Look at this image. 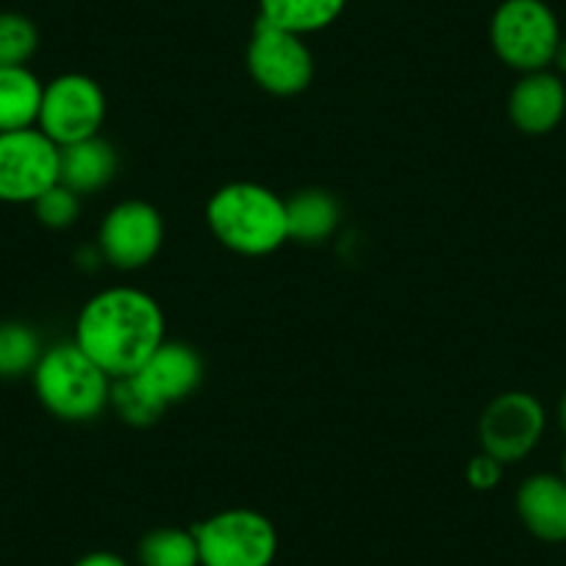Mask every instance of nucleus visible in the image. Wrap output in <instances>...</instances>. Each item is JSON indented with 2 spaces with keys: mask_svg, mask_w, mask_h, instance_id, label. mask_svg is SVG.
<instances>
[{
  "mask_svg": "<svg viewBox=\"0 0 566 566\" xmlns=\"http://www.w3.org/2000/svg\"><path fill=\"white\" fill-rule=\"evenodd\" d=\"M73 342L108 378H125L165 342V312L156 297L134 286L103 290L81 308Z\"/></svg>",
  "mask_w": 566,
  "mask_h": 566,
  "instance_id": "f257e3e1",
  "label": "nucleus"
},
{
  "mask_svg": "<svg viewBox=\"0 0 566 566\" xmlns=\"http://www.w3.org/2000/svg\"><path fill=\"white\" fill-rule=\"evenodd\" d=\"M206 222L217 242L242 255H270L290 242L286 200L253 181H233L206 203Z\"/></svg>",
  "mask_w": 566,
  "mask_h": 566,
  "instance_id": "f03ea898",
  "label": "nucleus"
},
{
  "mask_svg": "<svg viewBox=\"0 0 566 566\" xmlns=\"http://www.w3.org/2000/svg\"><path fill=\"white\" fill-rule=\"evenodd\" d=\"M31 380L42 406L67 422H90L112 400V378L75 342L48 347Z\"/></svg>",
  "mask_w": 566,
  "mask_h": 566,
  "instance_id": "7ed1b4c3",
  "label": "nucleus"
},
{
  "mask_svg": "<svg viewBox=\"0 0 566 566\" xmlns=\"http://www.w3.org/2000/svg\"><path fill=\"white\" fill-rule=\"evenodd\" d=\"M489 36L500 62L522 75L547 70L564 40L558 18L544 0H503L492 14Z\"/></svg>",
  "mask_w": 566,
  "mask_h": 566,
  "instance_id": "20e7f679",
  "label": "nucleus"
},
{
  "mask_svg": "<svg viewBox=\"0 0 566 566\" xmlns=\"http://www.w3.org/2000/svg\"><path fill=\"white\" fill-rule=\"evenodd\" d=\"M200 566H272L277 553L275 525L253 509H228L198 522Z\"/></svg>",
  "mask_w": 566,
  "mask_h": 566,
  "instance_id": "39448f33",
  "label": "nucleus"
},
{
  "mask_svg": "<svg viewBox=\"0 0 566 566\" xmlns=\"http://www.w3.org/2000/svg\"><path fill=\"white\" fill-rule=\"evenodd\" d=\"M106 119V92L84 73H64L45 84L36 128L59 148L101 136Z\"/></svg>",
  "mask_w": 566,
  "mask_h": 566,
  "instance_id": "423d86ee",
  "label": "nucleus"
},
{
  "mask_svg": "<svg viewBox=\"0 0 566 566\" xmlns=\"http://www.w3.org/2000/svg\"><path fill=\"white\" fill-rule=\"evenodd\" d=\"M250 78L277 97L301 95L314 78V56L301 34L255 20L248 45Z\"/></svg>",
  "mask_w": 566,
  "mask_h": 566,
  "instance_id": "0eeeda50",
  "label": "nucleus"
},
{
  "mask_svg": "<svg viewBox=\"0 0 566 566\" xmlns=\"http://www.w3.org/2000/svg\"><path fill=\"white\" fill-rule=\"evenodd\" d=\"M59 184V145L40 128L0 134V200L34 203Z\"/></svg>",
  "mask_w": 566,
  "mask_h": 566,
  "instance_id": "6e6552de",
  "label": "nucleus"
},
{
  "mask_svg": "<svg viewBox=\"0 0 566 566\" xmlns=\"http://www.w3.org/2000/svg\"><path fill=\"white\" fill-rule=\"evenodd\" d=\"M547 428L544 406L527 391H505L486 406L481 417V448L500 464H516L536 450Z\"/></svg>",
  "mask_w": 566,
  "mask_h": 566,
  "instance_id": "1a4fd4ad",
  "label": "nucleus"
},
{
  "mask_svg": "<svg viewBox=\"0 0 566 566\" xmlns=\"http://www.w3.org/2000/svg\"><path fill=\"white\" fill-rule=\"evenodd\" d=\"M103 259L117 270H139L159 255L165 242V220L159 209L145 200H123L101 222Z\"/></svg>",
  "mask_w": 566,
  "mask_h": 566,
  "instance_id": "9d476101",
  "label": "nucleus"
},
{
  "mask_svg": "<svg viewBox=\"0 0 566 566\" xmlns=\"http://www.w3.org/2000/svg\"><path fill=\"white\" fill-rule=\"evenodd\" d=\"M125 378L154 411L165 413L167 408L187 400L198 389L203 380V358L184 342L165 339L148 361Z\"/></svg>",
  "mask_w": 566,
  "mask_h": 566,
  "instance_id": "9b49d317",
  "label": "nucleus"
},
{
  "mask_svg": "<svg viewBox=\"0 0 566 566\" xmlns=\"http://www.w3.org/2000/svg\"><path fill=\"white\" fill-rule=\"evenodd\" d=\"M566 114V86L549 70L525 73L509 97V117L522 134L542 136L558 128Z\"/></svg>",
  "mask_w": 566,
  "mask_h": 566,
  "instance_id": "f8f14e48",
  "label": "nucleus"
},
{
  "mask_svg": "<svg viewBox=\"0 0 566 566\" xmlns=\"http://www.w3.org/2000/svg\"><path fill=\"white\" fill-rule=\"evenodd\" d=\"M522 525L542 542H566V478L538 472L516 492Z\"/></svg>",
  "mask_w": 566,
  "mask_h": 566,
  "instance_id": "ddd939ff",
  "label": "nucleus"
},
{
  "mask_svg": "<svg viewBox=\"0 0 566 566\" xmlns=\"http://www.w3.org/2000/svg\"><path fill=\"white\" fill-rule=\"evenodd\" d=\"M114 172H117V154L101 136L59 148V184L78 192L81 198L108 187Z\"/></svg>",
  "mask_w": 566,
  "mask_h": 566,
  "instance_id": "4468645a",
  "label": "nucleus"
},
{
  "mask_svg": "<svg viewBox=\"0 0 566 566\" xmlns=\"http://www.w3.org/2000/svg\"><path fill=\"white\" fill-rule=\"evenodd\" d=\"M45 84L23 67H0V134L34 128L40 119Z\"/></svg>",
  "mask_w": 566,
  "mask_h": 566,
  "instance_id": "2eb2a0df",
  "label": "nucleus"
},
{
  "mask_svg": "<svg viewBox=\"0 0 566 566\" xmlns=\"http://www.w3.org/2000/svg\"><path fill=\"white\" fill-rule=\"evenodd\" d=\"M345 7L347 0H259V18L306 36L336 23Z\"/></svg>",
  "mask_w": 566,
  "mask_h": 566,
  "instance_id": "dca6fc26",
  "label": "nucleus"
},
{
  "mask_svg": "<svg viewBox=\"0 0 566 566\" xmlns=\"http://www.w3.org/2000/svg\"><path fill=\"white\" fill-rule=\"evenodd\" d=\"M290 239L306 244H319L339 226V203L323 189H303L286 200Z\"/></svg>",
  "mask_w": 566,
  "mask_h": 566,
  "instance_id": "f3484780",
  "label": "nucleus"
},
{
  "mask_svg": "<svg viewBox=\"0 0 566 566\" xmlns=\"http://www.w3.org/2000/svg\"><path fill=\"white\" fill-rule=\"evenodd\" d=\"M42 347L40 334L31 325L7 319L0 323V378H23L34 373L40 364Z\"/></svg>",
  "mask_w": 566,
  "mask_h": 566,
  "instance_id": "a211bd4d",
  "label": "nucleus"
},
{
  "mask_svg": "<svg viewBox=\"0 0 566 566\" xmlns=\"http://www.w3.org/2000/svg\"><path fill=\"white\" fill-rule=\"evenodd\" d=\"M142 566H200L198 542L184 527H159L139 542Z\"/></svg>",
  "mask_w": 566,
  "mask_h": 566,
  "instance_id": "6ab92c4d",
  "label": "nucleus"
},
{
  "mask_svg": "<svg viewBox=\"0 0 566 566\" xmlns=\"http://www.w3.org/2000/svg\"><path fill=\"white\" fill-rule=\"evenodd\" d=\"M40 48V31L25 14L0 12V67H23Z\"/></svg>",
  "mask_w": 566,
  "mask_h": 566,
  "instance_id": "aec40b11",
  "label": "nucleus"
},
{
  "mask_svg": "<svg viewBox=\"0 0 566 566\" xmlns=\"http://www.w3.org/2000/svg\"><path fill=\"white\" fill-rule=\"evenodd\" d=\"M34 214L36 220L45 228H53V231H62V228H70L81 214V195L67 189L64 184H53L45 195L34 200Z\"/></svg>",
  "mask_w": 566,
  "mask_h": 566,
  "instance_id": "412c9836",
  "label": "nucleus"
},
{
  "mask_svg": "<svg viewBox=\"0 0 566 566\" xmlns=\"http://www.w3.org/2000/svg\"><path fill=\"white\" fill-rule=\"evenodd\" d=\"M108 406L119 413L123 422L134 424V428H148V424H154L161 417L159 411H154L148 402L142 400V395L128 384V378L112 380V400H108Z\"/></svg>",
  "mask_w": 566,
  "mask_h": 566,
  "instance_id": "4be33fe9",
  "label": "nucleus"
},
{
  "mask_svg": "<svg viewBox=\"0 0 566 566\" xmlns=\"http://www.w3.org/2000/svg\"><path fill=\"white\" fill-rule=\"evenodd\" d=\"M500 478H503V464H500L497 459H492L489 453L475 455V459L470 461V467H467V481H470V486L478 489V492L494 489L500 483Z\"/></svg>",
  "mask_w": 566,
  "mask_h": 566,
  "instance_id": "5701e85b",
  "label": "nucleus"
},
{
  "mask_svg": "<svg viewBox=\"0 0 566 566\" xmlns=\"http://www.w3.org/2000/svg\"><path fill=\"white\" fill-rule=\"evenodd\" d=\"M75 566H128V564H125L119 555L101 549V553H90L84 555V558H78L75 560Z\"/></svg>",
  "mask_w": 566,
  "mask_h": 566,
  "instance_id": "b1692460",
  "label": "nucleus"
},
{
  "mask_svg": "<svg viewBox=\"0 0 566 566\" xmlns=\"http://www.w3.org/2000/svg\"><path fill=\"white\" fill-rule=\"evenodd\" d=\"M555 67L560 70V73L566 75V40L558 42V51H555V59H553Z\"/></svg>",
  "mask_w": 566,
  "mask_h": 566,
  "instance_id": "393cba45",
  "label": "nucleus"
},
{
  "mask_svg": "<svg viewBox=\"0 0 566 566\" xmlns=\"http://www.w3.org/2000/svg\"><path fill=\"white\" fill-rule=\"evenodd\" d=\"M558 424H560V431L566 433V391H564V397H560V402H558Z\"/></svg>",
  "mask_w": 566,
  "mask_h": 566,
  "instance_id": "a878e982",
  "label": "nucleus"
},
{
  "mask_svg": "<svg viewBox=\"0 0 566 566\" xmlns=\"http://www.w3.org/2000/svg\"><path fill=\"white\" fill-rule=\"evenodd\" d=\"M564 478H566V453H564Z\"/></svg>",
  "mask_w": 566,
  "mask_h": 566,
  "instance_id": "bb28decb",
  "label": "nucleus"
}]
</instances>
